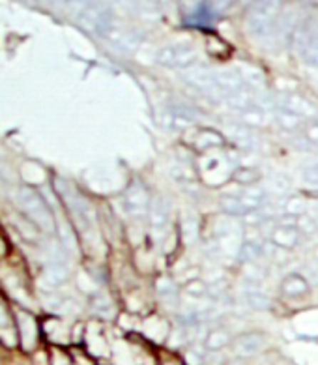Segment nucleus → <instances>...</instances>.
<instances>
[{"label":"nucleus","mask_w":318,"mask_h":365,"mask_svg":"<svg viewBox=\"0 0 318 365\" xmlns=\"http://www.w3.org/2000/svg\"><path fill=\"white\" fill-rule=\"evenodd\" d=\"M266 191L260 187H245L240 193L221 197L219 206L227 215H251L266 205Z\"/></svg>","instance_id":"f257e3e1"},{"label":"nucleus","mask_w":318,"mask_h":365,"mask_svg":"<svg viewBox=\"0 0 318 365\" xmlns=\"http://www.w3.org/2000/svg\"><path fill=\"white\" fill-rule=\"evenodd\" d=\"M19 202L21 208L25 210V214L34 221L36 225H40L43 230L55 229V217L51 214L49 206L45 205V200L36 191L23 187L19 191Z\"/></svg>","instance_id":"f03ea898"},{"label":"nucleus","mask_w":318,"mask_h":365,"mask_svg":"<svg viewBox=\"0 0 318 365\" xmlns=\"http://www.w3.org/2000/svg\"><path fill=\"white\" fill-rule=\"evenodd\" d=\"M229 161L223 155L215 154L214 150L204 152L202 158L199 160V175L206 184L219 185L227 182L230 176Z\"/></svg>","instance_id":"7ed1b4c3"},{"label":"nucleus","mask_w":318,"mask_h":365,"mask_svg":"<svg viewBox=\"0 0 318 365\" xmlns=\"http://www.w3.org/2000/svg\"><path fill=\"white\" fill-rule=\"evenodd\" d=\"M124 206L125 212L131 215V217H137V220H145L150 214V206H152V197H150L148 190L140 182H133V184L128 187L124 195Z\"/></svg>","instance_id":"20e7f679"},{"label":"nucleus","mask_w":318,"mask_h":365,"mask_svg":"<svg viewBox=\"0 0 318 365\" xmlns=\"http://www.w3.org/2000/svg\"><path fill=\"white\" fill-rule=\"evenodd\" d=\"M275 107H277V109L289 110V113L299 116V118H304V120H311V118L314 120L318 116V110L317 107L313 106V101L298 94L279 96L277 100H275Z\"/></svg>","instance_id":"39448f33"},{"label":"nucleus","mask_w":318,"mask_h":365,"mask_svg":"<svg viewBox=\"0 0 318 365\" xmlns=\"http://www.w3.org/2000/svg\"><path fill=\"white\" fill-rule=\"evenodd\" d=\"M299 229L296 221H287V215L270 229V242L283 250H294L299 244Z\"/></svg>","instance_id":"423d86ee"},{"label":"nucleus","mask_w":318,"mask_h":365,"mask_svg":"<svg viewBox=\"0 0 318 365\" xmlns=\"http://www.w3.org/2000/svg\"><path fill=\"white\" fill-rule=\"evenodd\" d=\"M195 110H191L185 106H170L167 107V113H165V125L169 130H188L189 125H193L195 120H197Z\"/></svg>","instance_id":"0eeeda50"},{"label":"nucleus","mask_w":318,"mask_h":365,"mask_svg":"<svg viewBox=\"0 0 318 365\" xmlns=\"http://www.w3.org/2000/svg\"><path fill=\"white\" fill-rule=\"evenodd\" d=\"M169 215L170 206L163 197H155L150 206V225H152V232L154 235H163L167 227H169Z\"/></svg>","instance_id":"6e6552de"},{"label":"nucleus","mask_w":318,"mask_h":365,"mask_svg":"<svg viewBox=\"0 0 318 365\" xmlns=\"http://www.w3.org/2000/svg\"><path fill=\"white\" fill-rule=\"evenodd\" d=\"M266 335L260 331H251V334L240 335L238 339L234 341V350L240 356H255L266 349Z\"/></svg>","instance_id":"1a4fd4ad"},{"label":"nucleus","mask_w":318,"mask_h":365,"mask_svg":"<svg viewBox=\"0 0 318 365\" xmlns=\"http://www.w3.org/2000/svg\"><path fill=\"white\" fill-rule=\"evenodd\" d=\"M227 137L236 143L242 150H255L257 148V137H255L253 130L249 125L242 124V122H230L227 124Z\"/></svg>","instance_id":"9d476101"},{"label":"nucleus","mask_w":318,"mask_h":365,"mask_svg":"<svg viewBox=\"0 0 318 365\" xmlns=\"http://www.w3.org/2000/svg\"><path fill=\"white\" fill-rule=\"evenodd\" d=\"M281 292L287 298H302L309 292V283L305 275L302 274H289L281 283Z\"/></svg>","instance_id":"9b49d317"},{"label":"nucleus","mask_w":318,"mask_h":365,"mask_svg":"<svg viewBox=\"0 0 318 365\" xmlns=\"http://www.w3.org/2000/svg\"><path fill=\"white\" fill-rule=\"evenodd\" d=\"M223 145V137L219 135L217 131L212 130H199L195 135V148L199 152H210Z\"/></svg>","instance_id":"f8f14e48"},{"label":"nucleus","mask_w":318,"mask_h":365,"mask_svg":"<svg viewBox=\"0 0 318 365\" xmlns=\"http://www.w3.org/2000/svg\"><path fill=\"white\" fill-rule=\"evenodd\" d=\"M45 279L55 287L60 285V283H64V281L68 279V266H66L62 260L51 262V264L47 266V270H45Z\"/></svg>","instance_id":"ddd939ff"},{"label":"nucleus","mask_w":318,"mask_h":365,"mask_svg":"<svg viewBox=\"0 0 318 365\" xmlns=\"http://www.w3.org/2000/svg\"><path fill=\"white\" fill-rule=\"evenodd\" d=\"M191 61H193V56H191V53H188V51H165L163 55H161V62L167 66H174V68H178V66H189L191 64Z\"/></svg>","instance_id":"4468645a"},{"label":"nucleus","mask_w":318,"mask_h":365,"mask_svg":"<svg viewBox=\"0 0 318 365\" xmlns=\"http://www.w3.org/2000/svg\"><path fill=\"white\" fill-rule=\"evenodd\" d=\"M229 331L223 330V328H215V330L210 331L206 335V349L208 350H221L229 345Z\"/></svg>","instance_id":"2eb2a0df"},{"label":"nucleus","mask_w":318,"mask_h":365,"mask_svg":"<svg viewBox=\"0 0 318 365\" xmlns=\"http://www.w3.org/2000/svg\"><path fill=\"white\" fill-rule=\"evenodd\" d=\"M173 175L176 178L178 184H184V185H191L197 182V170H193L188 163H176L173 169Z\"/></svg>","instance_id":"dca6fc26"},{"label":"nucleus","mask_w":318,"mask_h":365,"mask_svg":"<svg viewBox=\"0 0 318 365\" xmlns=\"http://www.w3.org/2000/svg\"><path fill=\"white\" fill-rule=\"evenodd\" d=\"M245 300H247V304L253 307V309H259V311H264V309H270V298L266 294H264L262 290H247L245 292Z\"/></svg>","instance_id":"f3484780"},{"label":"nucleus","mask_w":318,"mask_h":365,"mask_svg":"<svg viewBox=\"0 0 318 365\" xmlns=\"http://www.w3.org/2000/svg\"><path fill=\"white\" fill-rule=\"evenodd\" d=\"M262 255V247L257 242H244L240 245V259L257 260Z\"/></svg>","instance_id":"a211bd4d"},{"label":"nucleus","mask_w":318,"mask_h":365,"mask_svg":"<svg viewBox=\"0 0 318 365\" xmlns=\"http://www.w3.org/2000/svg\"><path fill=\"white\" fill-rule=\"evenodd\" d=\"M232 178L240 184H245V185H251L257 182L259 178V173L255 169H249V167H240L238 170H234L232 173Z\"/></svg>","instance_id":"6ab92c4d"},{"label":"nucleus","mask_w":318,"mask_h":365,"mask_svg":"<svg viewBox=\"0 0 318 365\" xmlns=\"http://www.w3.org/2000/svg\"><path fill=\"white\" fill-rule=\"evenodd\" d=\"M302 175H304V180L309 185H314L318 187V160H311L307 163H304L302 167Z\"/></svg>","instance_id":"aec40b11"},{"label":"nucleus","mask_w":318,"mask_h":365,"mask_svg":"<svg viewBox=\"0 0 318 365\" xmlns=\"http://www.w3.org/2000/svg\"><path fill=\"white\" fill-rule=\"evenodd\" d=\"M304 139L309 146L318 148V118H314L311 124H305L304 130Z\"/></svg>","instance_id":"412c9836"},{"label":"nucleus","mask_w":318,"mask_h":365,"mask_svg":"<svg viewBox=\"0 0 318 365\" xmlns=\"http://www.w3.org/2000/svg\"><path fill=\"white\" fill-rule=\"evenodd\" d=\"M176 287L170 283V279H163V281H159V294L163 296V300L167 302H173L176 300Z\"/></svg>","instance_id":"4be33fe9"},{"label":"nucleus","mask_w":318,"mask_h":365,"mask_svg":"<svg viewBox=\"0 0 318 365\" xmlns=\"http://www.w3.org/2000/svg\"><path fill=\"white\" fill-rule=\"evenodd\" d=\"M185 294L193 296V298H204V296H208V287L200 281H193L185 287Z\"/></svg>","instance_id":"5701e85b"},{"label":"nucleus","mask_w":318,"mask_h":365,"mask_svg":"<svg viewBox=\"0 0 318 365\" xmlns=\"http://www.w3.org/2000/svg\"><path fill=\"white\" fill-rule=\"evenodd\" d=\"M4 175V165H2V161H0V176Z\"/></svg>","instance_id":"b1692460"},{"label":"nucleus","mask_w":318,"mask_h":365,"mask_svg":"<svg viewBox=\"0 0 318 365\" xmlns=\"http://www.w3.org/2000/svg\"><path fill=\"white\" fill-rule=\"evenodd\" d=\"M230 365H244V364H242V361H232Z\"/></svg>","instance_id":"393cba45"}]
</instances>
